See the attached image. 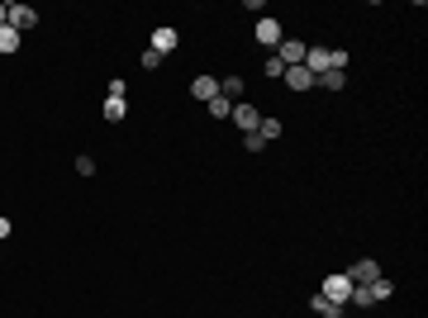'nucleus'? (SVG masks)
Listing matches in <instances>:
<instances>
[{"mask_svg": "<svg viewBox=\"0 0 428 318\" xmlns=\"http://www.w3.org/2000/svg\"><path fill=\"white\" fill-rule=\"evenodd\" d=\"M319 294L328 299V304H348V299H352V280H348V271H338V276H323Z\"/></svg>", "mask_w": 428, "mask_h": 318, "instance_id": "obj_1", "label": "nucleus"}, {"mask_svg": "<svg viewBox=\"0 0 428 318\" xmlns=\"http://www.w3.org/2000/svg\"><path fill=\"white\" fill-rule=\"evenodd\" d=\"M252 33H257V43H262V48H267V53H276V43H281V38H286V29L276 24V19H271V15H262V19H257V29H252Z\"/></svg>", "mask_w": 428, "mask_h": 318, "instance_id": "obj_2", "label": "nucleus"}, {"mask_svg": "<svg viewBox=\"0 0 428 318\" xmlns=\"http://www.w3.org/2000/svg\"><path fill=\"white\" fill-rule=\"evenodd\" d=\"M276 57H281L286 67H305V43H300V38H281V43H276Z\"/></svg>", "mask_w": 428, "mask_h": 318, "instance_id": "obj_3", "label": "nucleus"}, {"mask_svg": "<svg viewBox=\"0 0 428 318\" xmlns=\"http://www.w3.org/2000/svg\"><path fill=\"white\" fill-rule=\"evenodd\" d=\"M33 24H38V10H29V5H10V29H15V33H29Z\"/></svg>", "mask_w": 428, "mask_h": 318, "instance_id": "obj_4", "label": "nucleus"}, {"mask_svg": "<svg viewBox=\"0 0 428 318\" xmlns=\"http://www.w3.org/2000/svg\"><path fill=\"white\" fill-rule=\"evenodd\" d=\"M176 43H181V33H176V29L171 24H162V29H153V53H171V48H176Z\"/></svg>", "mask_w": 428, "mask_h": 318, "instance_id": "obj_5", "label": "nucleus"}, {"mask_svg": "<svg viewBox=\"0 0 428 318\" xmlns=\"http://www.w3.org/2000/svg\"><path fill=\"white\" fill-rule=\"evenodd\" d=\"M376 276H381V266H376L372 257H362V262H357V266L348 271V280H352V285H372Z\"/></svg>", "mask_w": 428, "mask_h": 318, "instance_id": "obj_6", "label": "nucleus"}, {"mask_svg": "<svg viewBox=\"0 0 428 318\" xmlns=\"http://www.w3.org/2000/svg\"><path fill=\"white\" fill-rule=\"evenodd\" d=\"M190 95H195V100H205V105H210L214 95H219V77H195V81H190Z\"/></svg>", "mask_w": 428, "mask_h": 318, "instance_id": "obj_7", "label": "nucleus"}, {"mask_svg": "<svg viewBox=\"0 0 428 318\" xmlns=\"http://www.w3.org/2000/svg\"><path fill=\"white\" fill-rule=\"evenodd\" d=\"M234 124H238V129H247V133H257V124H262V114H257L252 105H234Z\"/></svg>", "mask_w": 428, "mask_h": 318, "instance_id": "obj_8", "label": "nucleus"}, {"mask_svg": "<svg viewBox=\"0 0 428 318\" xmlns=\"http://www.w3.org/2000/svg\"><path fill=\"white\" fill-rule=\"evenodd\" d=\"M286 86H291V90H314V77H309V72H305V67H286Z\"/></svg>", "mask_w": 428, "mask_h": 318, "instance_id": "obj_9", "label": "nucleus"}, {"mask_svg": "<svg viewBox=\"0 0 428 318\" xmlns=\"http://www.w3.org/2000/svg\"><path fill=\"white\" fill-rule=\"evenodd\" d=\"M309 309H314L319 318H343V304H328L319 290H314V299H309Z\"/></svg>", "mask_w": 428, "mask_h": 318, "instance_id": "obj_10", "label": "nucleus"}, {"mask_svg": "<svg viewBox=\"0 0 428 318\" xmlns=\"http://www.w3.org/2000/svg\"><path fill=\"white\" fill-rule=\"evenodd\" d=\"M219 95H224L229 105H238V95H243V77H224V81H219Z\"/></svg>", "mask_w": 428, "mask_h": 318, "instance_id": "obj_11", "label": "nucleus"}, {"mask_svg": "<svg viewBox=\"0 0 428 318\" xmlns=\"http://www.w3.org/2000/svg\"><path fill=\"white\" fill-rule=\"evenodd\" d=\"M314 86H323V90H343V86H348V72H338V67H333V72L314 77Z\"/></svg>", "mask_w": 428, "mask_h": 318, "instance_id": "obj_12", "label": "nucleus"}, {"mask_svg": "<svg viewBox=\"0 0 428 318\" xmlns=\"http://www.w3.org/2000/svg\"><path fill=\"white\" fill-rule=\"evenodd\" d=\"M124 114H129L124 95H109V100H105V119H109V124H124Z\"/></svg>", "mask_w": 428, "mask_h": 318, "instance_id": "obj_13", "label": "nucleus"}, {"mask_svg": "<svg viewBox=\"0 0 428 318\" xmlns=\"http://www.w3.org/2000/svg\"><path fill=\"white\" fill-rule=\"evenodd\" d=\"M281 119H276V114H267V119H262V124H257V138H262V143H271V138H281Z\"/></svg>", "mask_w": 428, "mask_h": 318, "instance_id": "obj_14", "label": "nucleus"}, {"mask_svg": "<svg viewBox=\"0 0 428 318\" xmlns=\"http://www.w3.org/2000/svg\"><path fill=\"white\" fill-rule=\"evenodd\" d=\"M0 53H20V33L10 24H0Z\"/></svg>", "mask_w": 428, "mask_h": 318, "instance_id": "obj_15", "label": "nucleus"}, {"mask_svg": "<svg viewBox=\"0 0 428 318\" xmlns=\"http://www.w3.org/2000/svg\"><path fill=\"white\" fill-rule=\"evenodd\" d=\"M262 72H267L271 81H281V77H286V62H281L276 53H267V62H262Z\"/></svg>", "mask_w": 428, "mask_h": 318, "instance_id": "obj_16", "label": "nucleus"}, {"mask_svg": "<svg viewBox=\"0 0 428 318\" xmlns=\"http://www.w3.org/2000/svg\"><path fill=\"white\" fill-rule=\"evenodd\" d=\"M210 114H214V119H229V114H234V105H229L224 95H214V100H210Z\"/></svg>", "mask_w": 428, "mask_h": 318, "instance_id": "obj_17", "label": "nucleus"}, {"mask_svg": "<svg viewBox=\"0 0 428 318\" xmlns=\"http://www.w3.org/2000/svg\"><path fill=\"white\" fill-rule=\"evenodd\" d=\"M138 62H143V72H153V67H162V53H153V48H148V53L138 57Z\"/></svg>", "mask_w": 428, "mask_h": 318, "instance_id": "obj_18", "label": "nucleus"}, {"mask_svg": "<svg viewBox=\"0 0 428 318\" xmlns=\"http://www.w3.org/2000/svg\"><path fill=\"white\" fill-rule=\"evenodd\" d=\"M77 176H95V157H77Z\"/></svg>", "mask_w": 428, "mask_h": 318, "instance_id": "obj_19", "label": "nucleus"}, {"mask_svg": "<svg viewBox=\"0 0 428 318\" xmlns=\"http://www.w3.org/2000/svg\"><path fill=\"white\" fill-rule=\"evenodd\" d=\"M0 24H10V5L5 0H0Z\"/></svg>", "mask_w": 428, "mask_h": 318, "instance_id": "obj_20", "label": "nucleus"}, {"mask_svg": "<svg viewBox=\"0 0 428 318\" xmlns=\"http://www.w3.org/2000/svg\"><path fill=\"white\" fill-rule=\"evenodd\" d=\"M0 238H10V218L5 214H0Z\"/></svg>", "mask_w": 428, "mask_h": 318, "instance_id": "obj_21", "label": "nucleus"}]
</instances>
